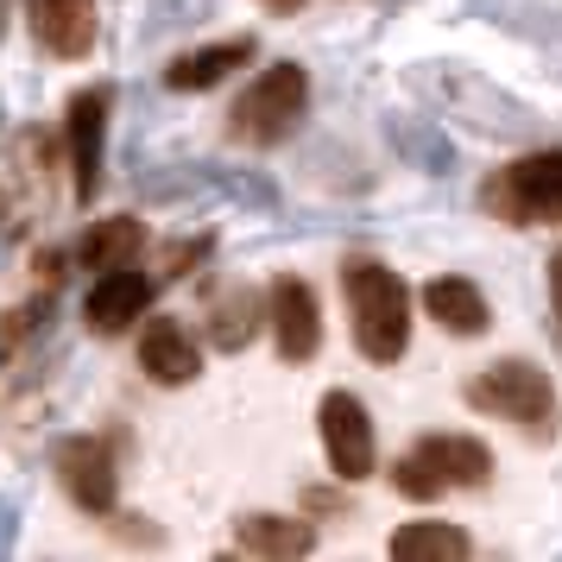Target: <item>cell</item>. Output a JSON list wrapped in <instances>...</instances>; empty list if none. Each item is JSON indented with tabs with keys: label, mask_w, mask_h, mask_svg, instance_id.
<instances>
[{
	"label": "cell",
	"mask_w": 562,
	"mask_h": 562,
	"mask_svg": "<svg viewBox=\"0 0 562 562\" xmlns=\"http://www.w3.org/2000/svg\"><path fill=\"white\" fill-rule=\"evenodd\" d=\"M341 291H348V323H355V348L367 360H405L411 348V291L405 279L380 266V259H348L341 266Z\"/></svg>",
	"instance_id": "obj_1"
},
{
	"label": "cell",
	"mask_w": 562,
	"mask_h": 562,
	"mask_svg": "<svg viewBox=\"0 0 562 562\" xmlns=\"http://www.w3.org/2000/svg\"><path fill=\"white\" fill-rule=\"evenodd\" d=\"M468 405L486 411V417H506L518 430L550 436L557 430V380L531 367V360H493L486 373L468 380Z\"/></svg>",
	"instance_id": "obj_2"
},
{
	"label": "cell",
	"mask_w": 562,
	"mask_h": 562,
	"mask_svg": "<svg viewBox=\"0 0 562 562\" xmlns=\"http://www.w3.org/2000/svg\"><path fill=\"white\" fill-rule=\"evenodd\" d=\"M304 108H310L304 64H272V70H259L254 89L234 102L228 133L240 139V146H279V139H291V133H297Z\"/></svg>",
	"instance_id": "obj_3"
},
{
	"label": "cell",
	"mask_w": 562,
	"mask_h": 562,
	"mask_svg": "<svg viewBox=\"0 0 562 562\" xmlns=\"http://www.w3.org/2000/svg\"><path fill=\"white\" fill-rule=\"evenodd\" d=\"M486 474H493V449L481 436H424L417 449L398 456L392 486L405 499H436L449 486H486Z\"/></svg>",
	"instance_id": "obj_4"
},
{
	"label": "cell",
	"mask_w": 562,
	"mask_h": 562,
	"mask_svg": "<svg viewBox=\"0 0 562 562\" xmlns=\"http://www.w3.org/2000/svg\"><path fill=\"white\" fill-rule=\"evenodd\" d=\"M486 209L499 222H562V146L506 165L486 183Z\"/></svg>",
	"instance_id": "obj_5"
},
{
	"label": "cell",
	"mask_w": 562,
	"mask_h": 562,
	"mask_svg": "<svg viewBox=\"0 0 562 562\" xmlns=\"http://www.w3.org/2000/svg\"><path fill=\"white\" fill-rule=\"evenodd\" d=\"M316 424H323V449H329V468L341 481H367L373 474V461H380V442H373V417L360 405L355 392H329L323 411H316Z\"/></svg>",
	"instance_id": "obj_6"
},
{
	"label": "cell",
	"mask_w": 562,
	"mask_h": 562,
	"mask_svg": "<svg viewBox=\"0 0 562 562\" xmlns=\"http://www.w3.org/2000/svg\"><path fill=\"white\" fill-rule=\"evenodd\" d=\"M52 468H57V481H64V493H70L82 512H95V518L114 512L121 474H114V456H108L102 436H64L52 449Z\"/></svg>",
	"instance_id": "obj_7"
},
{
	"label": "cell",
	"mask_w": 562,
	"mask_h": 562,
	"mask_svg": "<svg viewBox=\"0 0 562 562\" xmlns=\"http://www.w3.org/2000/svg\"><path fill=\"white\" fill-rule=\"evenodd\" d=\"M108 108H114V89L95 82L70 95V171H77V203H89L102 190V153H108Z\"/></svg>",
	"instance_id": "obj_8"
},
{
	"label": "cell",
	"mask_w": 562,
	"mask_h": 562,
	"mask_svg": "<svg viewBox=\"0 0 562 562\" xmlns=\"http://www.w3.org/2000/svg\"><path fill=\"white\" fill-rule=\"evenodd\" d=\"M266 316H272V335H279V355L297 367L323 348V310H316V291H310L297 272L272 279V297H266Z\"/></svg>",
	"instance_id": "obj_9"
},
{
	"label": "cell",
	"mask_w": 562,
	"mask_h": 562,
	"mask_svg": "<svg viewBox=\"0 0 562 562\" xmlns=\"http://www.w3.org/2000/svg\"><path fill=\"white\" fill-rule=\"evenodd\" d=\"M146 310H153V279L133 272V266H108V272H95L89 297H82V323L95 335H121L127 323H139Z\"/></svg>",
	"instance_id": "obj_10"
},
{
	"label": "cell",
	"mask_w": 562,
	"mask_h": 562,
	"mask_svg": "<svg viewBox=\"0 0 562 562\" xmlns=\"http://www.w3.org/2000/svg\"><path fill=\"white\" fill-rule=\"evenodd\" d=\"M139 367L158 385H190L203 373V348L190 341V329H183L178 316H153L146 335H139Z\"/></svg>",
	"instance_id": "obj_11"
},
{
	"label": "cell",
	"mask_w": 562,
	"mask_h": 562,
	"mask_svg": "<svg viewBox=\"0 0 562 562\" xmlns=\"http://www.w3.org/2000/svg\"><path fill=\"white\" fill-rule=\"evenodd\" d=\"M32 32L57 57H89V45H95V0H32Z\"/></svg>",
	"instance_id": "obj_12"
},
{
	"label": "cell",
	"mask_w": 562,
	"mask_h": 562,
	"mask_svg": "<svg viewBox=\"0 0 562 562\" xmlns=\"http://www.w3.org/2000/svg\"><path fill=\"white\" fill-rule=\"evenodd\" d=\"M424 310H430V316H436L449 335H486V323H493V310H486L481 284H474V279H456V272H442V279L424 284Z\"/></svg>",
	"instance_id": "obj_13"
},
{
	"label": "cell",
	"mask_w": 562,
	"mask_h": 562,
	"mask_svg": "<svg viewBox=\"0 0 562 562\" xmlns=\"http://www.w3.org/2000/svg\"><path fill=\"white\" fill-rule=\"evenodd\" d=\"M254 57V38H222V45H203V52H183L171 70H165V89L178 95H196V89H215L222 77H234L240 64Z\"/></svg>",
	"instance_id": "obj_14"
},
{
	"label": "cell",
	"mask_w": 562,
	"mask_h": 562,
	"mask_svg": "<svg viewBox=\"0 0 562 562\" xmlns=\"http://www.w3.org/2000/svg\"><path fill=\"white\" fill-rule=\"evenodd\" d=\"M234 543H240L247 557H310V550H316V531H310L304 518L247 512V518L234 525Z\"/></svg>",
	"instance_id": "obj_15"
},
{
	"label": "cell",
	"mask_w": 562,
	"mask_h": 562,
	"mask_svg": "<svg viewBox=\"0 0 562 562\" xmlns=\"http://www.w3.org/2000/svg\"><path fill=\"white\" fill-rule=\"evenodd\" d=\"M139 247H146V222H139V215H102V222L77 240V259L95 266V272H108V266H133Z\"/></svg>",
	"instance_id": "obj_16"
},
{
	"label": "cell",
	"mask_w": 562,
	"mask_h": 562,
	"mask_svg": "<svg viewBox=\"0 0 562 562\" xmlns=\"http://www.w3.org/2000/svg\"><path fill=\"white\" fill-rule=\"evenodd\" d=\"M209 341L215 348H228V355H240L247 341H254V329H259V297L247 291V284H222L215 297H209Z\"/></svg>",
	"instance_id": "obj_17"
},
{
	"label": "cell",
	"mask_w": 562,
	"mask_h": 562,
	"mask_svg": "<svg viewBox=\"0 0 562 562\" xmlns=\"http://www.w3.org/2000/svg\"><path fill=\"white\" fill-rule=\"evenodd\" d=\"M392 557L398 562H436V557H468V531L456 525H398L392 531Z\"/></svg>",
	"instance_id": "obj_18"
},
{
	"label": "cell",
	"mask_w": 562,
	"mask_h": 562,
	"mask_svg": "<svg viewBox=\"0 0 562 562\" xmlns=\"http://www.w3.org/2000/svg\"><path fill=\"white\" fill-rule=\"evenodd\" d=\"M32 316H45V304H26V310H7V316H0V360L20 348V335L32 329Z\"/></svg>",
	"instance_id": "obj_19"
},
{
	"label": "cell",
	"mask_w": 562,
	"mask_h": 562,
	"mask_svg": "<svg viewBox=\"0 0 562 562\" xmlns=\"http://www.w3.org/2000/svg\"><path fill=\"white\" fill-rule=\"evenodd\" d=\"M259 7H266V13H297L304 0H259Z\"/></svg>",
	"instance_id": "obj_20"
},
{
	"label": "cell",
	"mask_w": 562,
	"mask_h": 562,
	"mask_svg": "<svg viewBox=\"0 0 562 562\" xmlns=\"http://www.w3.org/2000/svg\"><path fill=\"white\" fill-rule=\"evenodd\" d=\"M550 291H557V310H562V254H557V266H550Z\"/></svg>",
	"instance_id": "obj_21"
}]
</instances>
